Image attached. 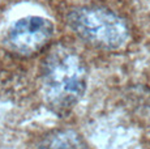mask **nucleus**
<instances>
[{
    "label": "nucleus",
    "mask_w": 150,
    "mask_h": 149,
    "mask_svg": "<svg viewBox=\"0 0 150 149\" xmlns=\"http://www.w3.org/2000/svg\"><path fill=\"white\" fill-rule=\"evenodd\" d=\"M67 21L72 31L82 42L98 50H120L131 37L125 20L105 7H79L69 12Z\"/></svg>",
    "instance_id": "2"
},
{
    "label": "nucleus",
    "mask_w": 150,
    "mask_h": 149,
    "mask_svg": "<svg viewBox=\"0 0 150 149\" xmlns=\"http://www.w3.org/2000/svg\"><path fill=\"white\" fill-rule=\"evenodd\" d=\"M52 37L54 25L50 20L28 16L17 20L8 29L4 43L9 53L22 58H30L46 50Z\"/></svg>",
    "instance_id": "3"
},
{
    "label": "nucleus",
    "mask_w": 150,
    "mask_h": 149,
    "mask_svg": "<svg viewBox=\"0 0 150 149\" xmlns=\"http://www.w3.org/2000/svg\"><path fill=\"white\" fill-rule=\"evenodd\" d=\"M37 149H89L83 137L74 130L62 128L42 136Z\"/></svg>",
    "instance_id": "4"
},
{
    "label": "nucleus",
    "mask_w": 150,
    "mask_h": 149,
    "mask_svg": "<svg viewBox=\"0 0 150 149\" xmlns=\"http://www.w3.org/2000/svg\"><path fill=\"white\" fill-rule=\"evenodd\" d=\"M88 87V68L73 47L56 45L43 60L41 90L47 107L56 115H67L81 101Z\"/></svg>",
    "instance_id": "1"
}]
</instances>
